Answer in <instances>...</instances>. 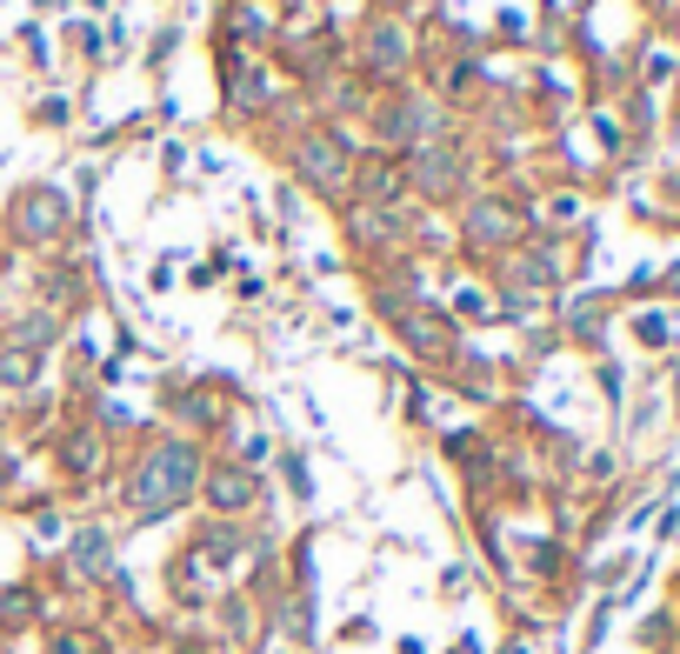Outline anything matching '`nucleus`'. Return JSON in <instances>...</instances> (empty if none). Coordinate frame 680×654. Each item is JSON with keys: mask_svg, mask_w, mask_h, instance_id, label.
Segmentation results:
<instances>
[{"mask_svg": "<svg viewBox=\"0 0 680 654\" xmlns=\"http://www.w3.org/2000/svg\"><path fill=\"white\" fill-rule=\"evenodd\" d=\"M27 615H33V595L27 588H7L0 595V622H27Z\"/></svg>", "mask_w": 680, "mask_h": 654, "instance_id": "nucleus-4", "label": "nucleus"}, {"mask_svg": "<svg viewBox=\"0 0 680 654\" xmlns=\"http://www.w3.org/2000/svg\"><path fill=\"white\" fill-rule=\"evenodd\" d=\"M73 562H80V568H87V575H107V568H114V541H107V535H93V528H87V535H80V541H73Z\"/></svg>", "mask_w": 680, "mask_h": 654, "instance_id": "nucleus-3", "label": "nucleus"}, {"mask_svg": "<svg viewBox=\"0 0 680 654\" xmlns=\"http://www.w3.org/2000/svg\"><path fill=\"white\" fill-rule=\"evenodd\" d=\"M254 501H260V488H254L247 468H214V475H207V508L240 515V508H254Z\"/></svg>", "mask_w": 680, "mask_h": 654, "instance_id": "nucleus-2", "label": "nucleus"}, {"mask_svg": "<svg viewBox=\"0 0 680 654\" xmlns=\"http://www.w3.org/2000/svg\"><path fill=\"white\" fill-rule=\"evenodd\" d=\"M194 481H200V455L187 441H160L134 475V508L140 515H174L194 495Z\"/></svg>", "mask_w": 680, "mask_h": 654, "instance_id": "nucleus-1", "label": "nucleus"}, {"mask_svg": "<svg viewBox=\"0 0 680 654\" xmlns=\"http://www.w3.org/2000/svg\"><path fill=\"white\" fill-rule=\"evenodd\" d=\"M47 654H100V642H93V635H53Z\"/></svg>", "mask_w": 680, "mask_h": 654, "instance_id": "nucleus-5", "label": "nucleus"}]
</instances>
